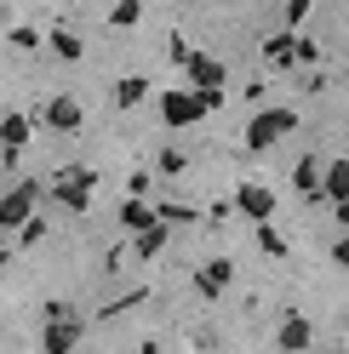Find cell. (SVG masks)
Segmentation results:
<instances>
[{
	"label": "cell",
	"mask_w": 349,
	"mask_h": 354,
	"mask_svg": "<svg viewBox=\"0 0 349 354\" xmlns=\"http://www.w3.org/2000/svg\"><path fill=\"white\" fill-rule=\"evenodd\" d=\"M258 246H264L269 257H287V234H280L275 223H258Z\"/></svg>",
	"instance_id": "22"
},
{
	"label": "cell",
	"mask_w": 349,
	"mask_h": 354,
	"mask_svg": "<svg viewBox=\"0 0 349 354\" xmlns=\"http://www.w3.org/2000/svg\"><path fill=\"white\" fill-rule=\"evenodd\" d=\"M126 189H132V201H143V194H149V171H132V177H126Z\"/></svg>",
	"instance_id": "30"
},
{
	"label": "cell",
	"mask_w": 349,
	"mask_h": 354,
	"mask_svg": "<svg viewBox=\"0 0 349 354\" xmlns=\"http://www.w3.org/2000/svg\"><path fill=\"white\" fill-rule=\"evenodd\" d=\"M287 131H298V109H258L252 126H247V149L264 154V149H275L287 138Z\"/></svg>",
	"instance_id": "2"
},
{
	"label": "cell",
	"mask_w": 349,
	"mask_h": 354,
	"mask_svg": "<svg viewBox=\"0 0 349 354\" xmlns=\"http://www.w3.org/2000/svg\"><path fill=\"white\" fill-rule=\"evenodd\" d=\"M138 17H143V0H115V12H109V24H115V29H132Z\"/></svg>",
	"instance_id": "21"
},
{
	"label": "cell",
	"mask_w": 349,
	"mask_h": 354,
	"mask_svg": "<svg viewBox=\"0 0 349 354\" xmlns=\"http://www.w3.org/2000/svg\"><path fill=\"white\" fill-rule=\"evenodd\" d=\"M138 303H149V286H138V292H120L115 303H103V320H120L126 308H138Z\"/></svg>",
	"instance_id": "20"
},
{
	"label": "cell",
	"mask_w": 349,
	"mask_h": 354,
	"mask_svg": "<svg viewBox=\"0 0 349 354\" xmlns=\"http://www.w3.org/2000/svg\"><path fill=\"white\" fill-rule=\"evenodd\" d=\"M310 315H298V308H287V320H280V348L287 354H298V348H310Z\"/></svg>",
	"instance_id": "9"
},
{
	"label": "cell",
	"mask_w": 349,
	"mask_h": 354,
	"mask_svg": "<svg viewBox=\"0 0 349 354\" xmlns=\"http://www.w3.org/2000/svg\"><path fill=\"white\" fill-rule=\"evenodd\" d=\"M132 252H138L143 263L166 252V223H161V217H155V223H149V229H138V234H132Z\"/></svg>",
	"instance_id": "13"
},
{
	"label": "cell",
	"mask_w": 349,
	"mask_h": 354,
	"mask_svg": "<svg viewBox=\"0 0 349 354\" xmlns=\"http://www.w3.org/2000/svg\"><path fill=\"white\" fill-rule=\"evenodd\" d=\"M52 234V217H40V212H29L24 223L12 229V246H40V240Z\"/></svg>",
	"instance_id": "14"
},
{
	"label": "cell",
	"mask_w": 349,
	"mask_h": 354,
	"mask_svg": "<svg viewBox=\"0 0 349 354\" xmlns=\"http://www.w3.org/2000/svg\"><path fill=\"white\" fill-rule=\"evenodd\" d=\"M80 331H86V320L75 315V308L69 303H52L46 308V337H40V348H46V354H75Z\"/></svg>",
	"instance_id": "3"
},
{
	"label": "cell",
	"mask_w": 349,
	"mask_h": 354,
	"mask_svg": "<svg viewBox=\"0 0 349 354\" xmlns=\"http://www.w3.org/2000/svg\"><path fill=\"white\" fill-rule=\"evenodd\" d=\"M6 263H12V246H0V274H6Z\"/></svg>",
	"instance_id": "32"
},
{
	"label": "cell",
	"mask_w": 349,
	"mask_h": 354,
	"mask_svg": "<svg viewBox=\"0 0 349 354\" xmlns=\"http://www.w3.org/2000/svg\"><path fill=\"white\" fill-rule=\"evenodd\" d=\"M184 75H189V92H212V86H224V63L206 57V52H189L184 57Z\"/></svg>",
	"instance_id": "8"
},
{
	"label": "cell",
	"mask_w": 349,
	"mask_h": 354,
	"mask_svg": "<svg viewBox=\"0 0 349 354\" xmlns=\"http://www.w3.org/2000/svg\"><path fill=\"white\" fill-rule=\"evenodd\" d=\"M155 166H161L166 177H184V171H189V154H184V149H166V154H161Z\"/></svg>",
	"instance_id": "25"
},
{
	"label": "cell",
	"mask_w": 349,
	"mask_h": 354,
	"mask_svg": "<svg viewBox=\"0 0 349 354\" xmlns=\"http://www.w3.org/2000/svg\"><path fill=\"white\" fill-rule=\"evenodd\" d=\"M35 201H40V183H35V177H24L12 194H0V234H12L17 223H24V217L35 212Z\"/></svg>",
	"instance_id": "5"
},
{
	"label": "cell",
	"mask_w": 349,
	"mask_h": 354,
	"mask_svg": "<svg viewBox=\"0 0 349 354\" xmlns=\"http://www.w3.org/2000/svg\"><path fill=\"white\" fill-rule=\"evenodd\" d=\"M143 97H149V80H143V75H126V80L115 86V103H120V109H138Z\"/></svg>",
	"instance_id": "17"
},
{
	"label": "cell",
	"mask_w": 349,
	"mask_h": 354,
	"mask_svg": "<svg viewBox=\"0 0 349 354\" xmlns=\"http://www.w3.org/2000/svg\"><path fill=\"white\" fill-rule=\"evenodd\" d=\"M264 63H269V69H292V35L287 29L264 40Z\"/></svg>",
	"instance_id": "15"
},
{
	"label": "cell",
	"mask_w": 349,
	"mask_h": 354,
	"mask_svg": "<svg viewBox=\"0 0 349 354\" xmlns=\"http://www.w3.org/2000/svg\"><path fill=\"white\" fill-rule=\"evenodd\" d=\"M229 286H235V263H229V257H212V263H201V269H195V292H201L206 303L224 297Z\"/></svg>",
	"instance_id": "7"
},
{
	"label": "cell",
	"mask_w": 349,
	"mask_h": 354,
	"mask_svg": "<svg viewBox=\"0 0 349 354\" xmlns=\"http://www.w3.org/2000/svg\"><path fill=\"white\" fill-rule=\"evenodd\" d=\"M292 63H321V46L303 40V35H292Z\"/></svg>",
	"instance_id": "26"
},
{
	"label": "cell",
	"mask_w": 349,
	"mask_h": 354,
	"mask_svg": "<svg viewBox=\"0 0 349 354\" xmlns=\"http://www.w3.org/2000/svg\"><path fill=\"white\" fill-rule=\"evenodd\" d=\"M138 354H161V343H155V337H149V343H138Z\"/></svg>",
	"instance_id": "31"
},
{
	"label": "cell",
	"mask_w": 349,
	"mask_h": 354,
	"mask_svg": "<svg viewBox=\"0 0 349 354\" xmlns=\"http://www.w3.org/2000/svg\"><path fill=\"white\" fill-rule=\"evenodd\" d=\"M120 223L138 234V229H149V223H155V206H149V201H126V206H120Z\"/></svg>",
	"instance_id": "18"
},
{
	"label": "cell",
	"mask_w": 349,
	"mask_h": 354,
	"mask_svg": "<svg viewBox=\"0 0 349 354\" xmlns=\"http://www.w3.org/2000/svg\"><path fill=\"white\" fill-rule=\"evenodd\" d=\"M292 189H298V194H321V160H315V154H303V160H298Z\"/></svg>",
	"instance_id": "16"
},
{
	"label": "cell",
	"mask_w": 349,
	"mask_h": 354,
	"mask_svg": "<svg viewBox=\"0 0 349 354\" xmlns=\"http://www.w3.org/2000/svg\"><path fill=\"white\" fill-rule=\"evenodd\" d=\"M166 52H172V63H184V57H189L195 46H189V40H184V35H166Z\"/></svg>",
	"instance_id": "28"
},
{
	"label": "cell",
	"mask_w": 349,
	"mask_h": 354,
	"mask_svg": "<svg viewBox=\"0 0 349 354\" xmlns=\"http://www.w3.org/2000/svg\"><path fill=\"white\" fill-rule=\"evenodd\" d=\"M155 103H161V120H166L172 131H184V126H195V120L206 115V109H201V97H195L189 86H166Z\"/></svg>",
	"instance_id": "4"
},
{
	"label": "cell",
	"mask_w": 349,
	"mask_h": 354,
	"mask_svg": "<svg viewBox=\"0 0 349 354\" xmlns=\"http://www.w3.org/2000/svg\"><path fill=\"white\" fill-rule=\"evenodd\" d=\"M321 194H326L332 206H343V194H349V160H343V154H338V160L321 171Z\"/></svg>",
	"instance_id": "10"
},
{
	"label": "cell",
	"mask_w": 349,
	"mask_h": 354,
	"mask_svg": "<svg viewBox=\"0 0 349 354\" xmlns=\"http://www.w3.org/2000/svg\"><path fill=\"white\" fill-rule=\"evenodd\" d=\"M264 92H269V80H247V86H241L247 103H264Z\"/></svg>",
	"instance_id": "29"
},
{
	"label": "cell",
	"mask_w": 349,
	"mask_h": 354,
	"mask_svg": "<svg viewBox=\"0 0 349 354\" xmlns=\"http://www.w3.org/2000/svg\"><path fill=\"white\" fill-rule=\"evenodd\" d=\"M29 131H35V120H29V115H6V120H0V149L17 154V149L29 143Z\"/></svg>",
	"instance_id": "12"
},
{
	"label": "cell",
	"mask_w": 349,
	"mask_h": 354,
	"mask_svg": "<svg viewBox=\"0 0 349 354\" xmlns=\"http://www.w3.org/2000/svg\"><path fill=\"white\" fill-rule=\"evenodd\" d=\"M303 17H310V0H287V35L303 24Z\"/></svg>",
	"instance_id": "27"
},
{
	"label": "cell",
	"mask_w": 349,
	"mask_h": 354,
	"mask_svg": "<svg viewBox=\"0 0 349 354\" xmlns=\"http://www.w3.org/2000/svg\"><path fill=\"white\" fill-rule=\"evenodd\" d=\"M52 52H57L63 63H80L86 46H80V35H75V29H52Z\"/></svg>",
	"instance_id": "19"
},
{
	"label": "cell",
	"mask_w": 349,
	"mask_h": 354,
	"mask_svg": "<svg viewBox=\"0 0 349 354\" xmlns=\"http://www.w3.org/2000/svg\"><path fill=\"white\" fill-rule=\"evenodd\" d=\"M92 189H98V171H92V166H63V171L52 177V189H46V194H52L63 212H86Z\"/></svg>",
	"instance_id": "1"
},
{
	"label": "cell",
	"mask_w": 349,
	"mask_h": 354,
	"mask_svg": "<svg viewBox=\"0 0 349 354\" xmlns=\"http://www.w3.org/2000/svg\"><path fill=\"white\" fill-rule=\"evenodd\" d=\"M0 6H6V0H0Z\"/></svg>",
	"instance_id": "34"
},
{
	"label": "cell",
	"mask_w": 349,
	"mask_h": 354,
	"mask_svg": "<svg viewBox=\"0 0 349 354\" xmlns=\"http://www.w3.org/2000/svg\"><path fill=\"white\" fill-rule=\"evenodd\" d=\"M229 212H241L247 223H269V217H275V189H264V183H241Z\"/></svg>",
	"instance_id": "6"
},
{
	"label": "cell",
	"mask_w": 349,
	"mask_h": 354,
	"mask_svg": "<svg viewBox=\"0 0 349 354\" xmlns=\"http://www.w3.org/2000/svg\"><path fill=\"white\" fill-rule=\"evenodd\" d=\"M46 126L52 131H80V103L75 97H52L46 103Z\"/></svg>",
	"instance_id": "11"
},
{
	"label": "cell",
	"mask_w": 349,
	"mask_h": 354,
	"mask_svg": "<svg viewBox=\"0 0 349 354\" xmlns=\"http://www.w3.org/2000/svg\"><path fill=\"white\" fill-rule=\"evenodd\" d=\"M155 217L172 229V223H195V206H178V201H166V206H155Z\"/></svg>",
	"instance_id": "23"
},
{
	"label": "cell",
	"mask_w": 349,
	"mask_h": 354,
	"mask_svg": "<svg viewBox=\"0 0 349 354\" xmlns=\"http://www.w3.org/2000/svg\"><path fill=\"white\" fill-rule=\"evenodd\" d=\"M332 354H343V348H332Z\"/></svg>",
	"instance_id": "33"
},
{
	"label": "cell",
	"mask_w": 349,
	"mask_h": 354,
	"mask_svg": "<svg viewBox=\"0 0 349 354\" xmlns=\"http://www.w3.org/2000/svg\"><path fill=\"white\" fill-rule=\"evenodd\" d=\"M6 40H12V52H35V46H40V35H35L29 24H12V35H6Z\"/></svg>",
	"instance_id": "24"
}]
</instances>
